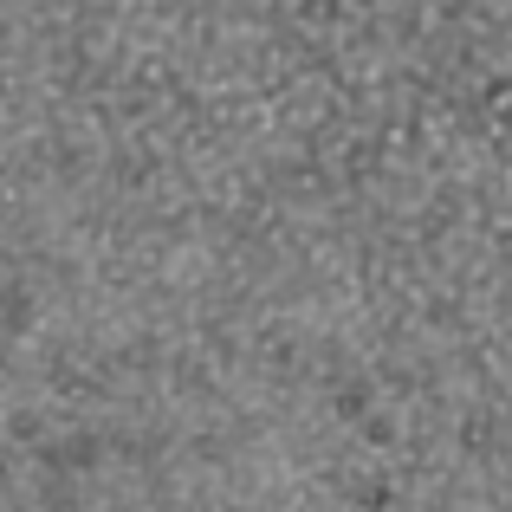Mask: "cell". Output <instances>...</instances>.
Masks as SVG:
<instances>
[]
</instances>
